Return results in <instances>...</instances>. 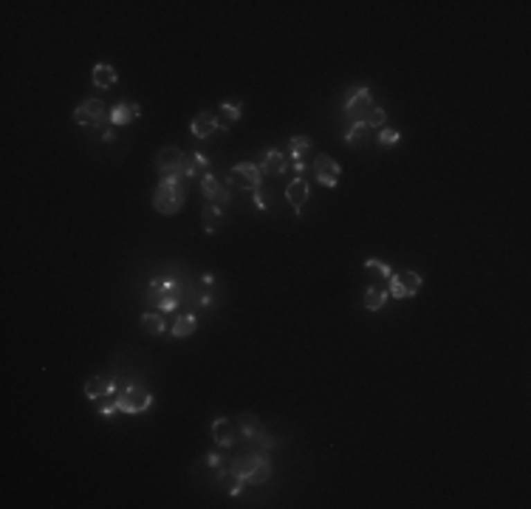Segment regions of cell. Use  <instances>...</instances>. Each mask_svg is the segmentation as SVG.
<instances>
[{
    "mask_svg": "<svg viewBox=\"0 0 531 509\" xmlns=\"http://www.w3.org/2000/svg\"><path fill=\"white\" fill-rule=\"evenodd\" d=\"M229 472L240 484H266L271 478V461L260 453H249L229 461Z\"/></svg>",
    "mask_w": 531,
    "mask_h": 509,
    "instance_id": "cell-1",
    "label": "cell"
},
{
    "mask_svg": "<svg viewBox=\"0 0 531 509\" xmlns=\"http://www.w3.org/2000/svg\"><path fill=\"white\" fill-rule=\"evenodd\" d=\"M141 331H145V334H153V337H159V334H164V331H167V320H164L161 314H153V311L141 314Z\"/></svg>",
    "mask_w": 531,
    "mask_h": 509,
    "instance_id": "cell-27",
    "label": "cell"
},
{
    "mask_svg": "<svg viewBox=\"0 0 531 509\" xmlns=\"http://www.w3.org/2000/svg\"><path fill=\"white\" fill-rule=\"evenodd\" d=\"M255 204H258V207H260V209H263V212H266V209H269V201H266V198H263V193H260V190H255Z\"/></svg>",
    "mask_w": 531,
    "mask_h": 509,
    "instance_id": "cell-33",
    "label": "cell"
},
{
    "mask_svg": "<svg viewBox=\"0 0 531 509\" xmlns=\"http://www.w3.org/2000/svg\"><path fill=\"white\" fill-rule=\"evenodd\" d=\"M201 196L206 198V204H215V207H226L229 204V198H232V193H229V184H224L221 178H215L212 173H206L201 181Z\"/></svg>",
    "mask_w": 531,
    "mask_h": 509,
    "instance_id": "cell-10",
    "label": "cell"
},
{
    "mask_svg": "<svg viewBox=\"0 0 531 509\" xmlns=\"http://www.w3.org/2000/svg\"><path fill=\"white\" fill-rule=\"evenodd\" d=\"M421 286H424V277L418 272H399L390 277V283H387V292L399 300H407V297H415L421 292Z\"/></svg>",
    "mask_w": 531,
    "mask_h": 509,
    "instance_id": "cell-8",
    "label": "cell"
},
{
    "mask_svg": "<svg viewBox=\"0 0 531 509\" xmlns=\"http://www.w3.org/2000/svg\"><path fill=\"white\" fill-rule=\"evenodd\" d=\"M212 435H215V442H218L224 450L235 447V445H237V439H240L237 424H235V422H229V419H215V422H212Z\"/></svg>",
    "mask_w": 531,
    "mask_h": 509,
    "instance_id": "cell-12",
    "label": "cell"
},
{
    "mask_svg": "<svg viewBox=\"0 0 531 509\" xmlns=\"http://www.w3.org/2000/svg\"><path fill=\"white\" fill-rule=\"evenodd\" d=\"M289 167L294 170V175H297V178H305V175H308V164H305V159H300V162H291Z\"/></svg>",
    "mask_w": 531,
    "mask_h": 509,
    "instance_id": "cell-32",
    "label": "cell"
},
{
    "mask_svg": "<svg viewBox=\"0 0 531 509\" xmlns=\"http://www.w3.org/2000/svg\"><path fill=\"white\" fill-rule=\"evenodd\" d=\"M114 402H116V408H119L122 413L136 416V413H145V411L153 408V393L145 390L141 385H130V388H125L122 393L114 396Z\"/></svg>",
    "mask_w": 531,
    "mask_h": 509,
    "instance_id": "cell-4",
    "label": "cell"
},
{
    "mask_svg": "<svg viewBox=\"0 0 531 509\" xmlns=\"http://www.w3.org/2000/svg\"><path fill=\"white\" fill-rule=\"evenodd\" d=\"M184 201H187V181L184 178H161V184L153 196V207L161 215H175V212H181Z\"/></svg>",
    "mask_w": 531,
    "mask_h": 509,
    "instance_id": "cell-3",
    "label": "cell"
},
{
    "mask_svg": "<svg viewBox=\"0 0 531 509\" xmlns=\"http://www.w3.org/2000/svg\"><path fill=\"white\" fill-rule=\"evenodd\" d=\"M190 130H192L195 139H209L212 133H218V130H221V128H218V117L212 114V111H201V114L192 119Z\"/></svg>",
    "mask_w": 531,
    "mask_h": 509,
    "instance_id": "cell-15",
    "label": "cell"
},
{
    "mask_svg": "<svg viewBox=\"0 0 531 509\" xmlns=\"http://www.w3.org/2000/svg\"><path fill=\"white\" fill-rule=\"evenodd\" d=\"M74 122L82 128H105L111 122V114H108V107H105L102 99H85L82 105H77Z\"/></svg>",
    "mask_w": 531,
    "mask_h": 509,
    "instance_id": "cell-5",
    "label": "cell"
},
{
    "mask_svg": "<svg viewBox=\"0 0 531 509\" xmlns=\"http://www.w3.org/2000/svg\"><path fill=\"white\" fill-rule=\"evenodd\" d=\"M252 442H255V445H258V447H260V450H271V447H274V445H277V442H274V439H271V435H269V433H266V430H260V433H258V435H255V439H252Z\"/></svg>",
    "mask_w": 531,
    "mask_h": 509,
    "instance_id": "cell-31",
    "label": "cell"
},
{
    "mask_svg": "<svg viewBox=\"0 0 531 509\" xmlns=\"http://www.w3.org/2000/svg\"><path fill=\"white\" fill-rule=\"evenodd\" d=\"M314 178L320 181L323 187H328V190H334L336 184H339V175H342V167L328 156V153H320L314 159Z\"/></svg>",
    "mask_w": 531,
    "mask_h": 509,
    "instance_id": "cell-9",
    "label": "cell"
},
{
    "mask_svg": "<svg viewBox=\"0 0 531 509\" xmlns=\"http://www.w3.org/2000/svg\"><path fill=\"white\" fill-rule=\"evenodd\" d=\"M311 148H314V141L308 136H294V139H289V159L300 162V159H305L311 153Z\"/></svg>",
    "mask_w": 531,
    "mask_h": 509,
    "instance_id": "cell-28",
    "label": "cell"
},
{
    "mask_svg": "<svg viewBox=\"0 0 531 509\" xmlns=\"http://www.w3.org/2000/svg\"><path fill=\"white\" fill-rule=\"evenodd\" d=\"M138 114H141V107H138V105H130V102H116V105L111 107V125H114V128L130 125V122H136V119H138Z\"/></svg>",
    "mask_w": 531,
    "mask_h": 509,
    "instance_id": "cell-17",
    "label": "cell"
},
{
    "mask_svg": "<svg viewBox=\"0 0 531 509\" xmlns=\"http://www.w3.org/2000/svg\"><path fill=\"white\" fill-rule=\"evenodd\" d=\"M387 286H376V283H370L368 286V292H365V309L368 311H379V309H384V303H387Z\"/></svg>",
    "mask_w": 531,
    "mask_h": 509,
    "instance_id": "cell-25",
    "label": "cell"
},
{
    "mask_svg": "<svg viewBox=\"0 0 531 509\" xmlns=\"http://www.w3.org/2000/svg\"><path fill=\"white\" fill-rule=\"evenodd\" d=\"M376 141L381 144V148H393V144H399V141H402V133H399V130H393V128H381V130L376 133Z\"/></svg>",
    "mask_w": 531,
    "mask_h": 509,
    "instance_id": "cell-30",
    "label": "cell"
},
{
    "mask_svg": "<svg viewBox=\"0 0 531 509\" xmlns=\"http://www.w3.org/2000/svg\"><path fill=\"white\" fill-rule=\"evenodd\" d=\"M235 424H237V433H240V439H246V442H252L255 435H258V433L263 430V427H260V419H258L255 413H240Z\"/></svg>",
    "mask_w": 531,
    "mask_h": 509,
    "instance_id": "cell-24",
    "label": "cell"
},
{
    "mask_svg": "<svg viewBox=\"0 0 531 509\" xmlns=\"http://www.w3.org/2000/svg\"><path fill=\"white\" fill-rule=\"evenodd\" d=\"M195 329H198V317L195 314H181V317H175V322H172V337H190V334H195Z\"/></svg>",
    "mask_w": 531,
    "mask_h": 509,
    "instance_id": "cell-26",
    "label": "cell"
},
{
    "mask_svg": "<svg viewBox=\"0 0 531 509\" xmlns=\"http://www.w3.org/2000/svg\"><path fill=\"white\" fill-rule=\"evenodd\" d=\"M201 224H204V232H206V235L221 232V227H224V209L215 207V204H206V207L201 209Z\"/></svg>",
    "mask_w": 531,
    "mask_h": 509,
    "instance_id": "cell-20",
    "label": "cell"
},
{
    "mask_svg": "<svg viewBox=\"0 0 531 509\" xmlns=\"http://www.w3.org/2000/svg\"><path fill=\"white\" fill-rule=\"evenodd\" d=\"M373 107V96H370V88H353L348 94V102H345V119L350 125L357 122H365V117L370 114Z\"/></svg>",
    "mask_w": 531,
    "mask_h": 509,
    "instance_id": "cell-7",
    "label": "cell"
},
{
    "mask_svg": "<svg viewBox=\"0 0 531 509\" xmlns=\"http://www.w3.org/2000/svg\"><path fill=\"white\" fill-rule=\"evenodd\" d=\"M102 141H114V130L111 128H102Z\"/></svg>",
    "mask_w": 531,
    "mask_h": 509,
    "instance_id": "cell-34",
    "label": "cell"
},
{
    "mask_svg": "<svg viewBox=\"0 0 531 509\" xmlns=\"http://www.w3.org/2000/svg\"><path fill=\"white\" fill-rule=\"evenodd\" d=\"M373 136H376V130H370L365 122H357V125H350V130H348V136H345V144L348 148H368V144L373 141Z\"/></svg>",
    "mask_w": 531,
    "mask_h": 509,
    "instance_id": "cell-19",
    "label": "cell"
},
{
    "mask_svg": "<svg viewBox=\"0 0 531 509\" xmlns=\"http://www.w3.org/2000/svg\"><path fill=\"white\" fill-rule=\"evenodd\" d=\"M260 181H263V173H260V167L252 164V162L235 164V167L229 170V175H226V184H229V187H240V190H249V193L260 190Z\"/></svg>",
    "mask_w": 531,
    "mask_h": 509,
    "instance_id": "cell-6",
    "label": "cell"
},
{
    "mask_svg": "<svg viewBox=\"0 0 531 509\" xmlns=\"http://www.w3.org/2000/svg\"><path fill=\"white\" fill-rule=\"evenodd\" d=\"M240 114H243V107H240L237 102H226V105H221L218 111H215V117H218V128H221V130H232L235 122L240 119Z\"/></svg>",
    "mask_w": 531,
    "mask_h": 509,
    "instance_id": "cell-23",
    "label": "cell"
},
{
    "mask_svg": "<svg viewBox=\"0 0 531 509\" xmlns=\"http://www.w3.org/2000/svg\"><path fill=\"white\" fill-rule=\"evenodd\" d=\"M365 125L379 133L381 128H387V111H384V107H370V114L365 117Z\"/></svg>",
    "mask_w": 531,
    "mask_h": 509,
    "instance_id": "cell-29",
    "label": "cell"
},
{
    "mask_svg": "<svg viewBox=\"0 0 531 509\" xmlns=\"http://www.w3.org/2000/svg\"><path fill=\"white\" fill-rule=\"evenodd\" d=\"M105 396H116V385L108 377H91L85 382V399H105Z\"/></svg>",
    "mask_w": 531,
    "mask_h": 509,
    "instance_id": "cell-18",
    "label": "cell"
},
{
    "mask_svg": "<svg viewBox=\"0 0 531 509\" xmlns=\"http://www.w3.org/2000/svg\"><path fill=\"white\" fill-rule=\"evenodd\" d=\"M209 173V159L206 156H201V153H190V156H184V164H181V175H184V181H190V178H204Z\"/></svg>",
    "mask_w": 531,
    "mask_h": 509,
    "instance_id": "cell-16",
    "label": "cell"
},
{
    "mask_svg": "<svg viewBox=\"0 0 531 509\" xmlns=\"http://www.w3.org/2000/svg\"><path fill=\"white\" fill-rule=\"evenodd\" d=\"M286 198H289L291 209L300 215V212H303V207H305V201L311 198V187L305 184V178H294V181H289V187H286Z\"/></svg>",
    "mask_w": 531,
    "mask_h": 509,
    "instance_id": "cell-14",
    "label": "cell"
},
{
    "mask_svg": "<svg viewBox=\"0 0 531 509\" xmlns=\"http://www.w3.org/2000/svg\"><path fill=\"white\" fill-rule=\"evenodd\" d=\"M260 173L263 175H282L289 170V159H286V153H280V150H266L263 156H260Z\"/></svg>",
    "mask_w": 531,
    "mask_h": 509,
    "instance_id": "cell-13",
    "label": "cell"
},
{
    "mask_svg": "<svg viewBox=\"0 0 531 509\" xmlns=\"http://www.w3.org/2000/svg\"><path fill=\"white\" fill-rule=\"evenodd\" d=\"M184 300V286L175 277H156L147 286V303L159 311H175Z\"/></svg>",
    "mask_w": 531,
    "mask_h": 509,
    "instance_id": "cell-2",
    "label": "cell"
},
{
    "mask_svg": "<svg viewBox=\"0 0 531 509\" xmlns=\"http://www.w3.org/2000/svg\"><path fill=\"white\" fill-rule=\"evenodd\" d=\"M91 80H93V85H96V88L108 91V88H114V85H116L119 74H116V68H114V65H108V62H99V65H93V74H91Z\"/></svg>",
    "mask_w": 531,
    "mask_h": 509,
    "instance_id": "cell-21",
    "label": "cell"
},
{
    "mask_svg": "<svg viewBox=\"0 0 531 509\" xmlns=\"http://www.w3.org/2000/svg\"><path fill=\"white\" fill-rule=\"evenodd\" d=\"M181 164H184V153L179 148H161L156 156V170L161 178H184Z\"/></svg>",
    "mask_w": 531,
    "mask_h": 509,
    "instance_id": "cell-11",
    "label": "cell"
},
{
    "mask_svg": "<svg viewBox=\"0 0 531 509\" xmlns=\"http://www.w3.org/2000/svg\"><path fill=\"white\" fill-rule=\"evenodd\" d=\"M365 275L370 277V283H376V286H387V283H390V277H393V269L387 266L384 261L370 258V261L365 264Z\"/></svg>",
    "mask_w": 531,
    "mask_h": 509,
    "instance_id": "cell-22",
    "label": "cell"
}]
</instances>
